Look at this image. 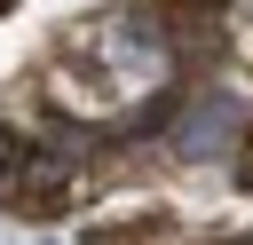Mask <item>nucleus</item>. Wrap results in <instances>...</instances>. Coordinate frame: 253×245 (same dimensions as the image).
<instances>
[{
	"label": "nucleus",
	"mask_w": 253,
	"mask_h": 245,
	"mask_svg": "<svg viewBox=\"0 0 253 245\" xmlns=\"http://www.w3.org/2000/svg\"><path fill=\"white\" fill-rule=\"evenodd\" d=\"M245 126V111L229 103V95H198L190 111H182V134H174V150L182 158H213V150H229V134Z\"/></svg>",
	"instance_id": "obj_3"
},
{
	"label": "nucleus",
	"mask_w": 253,
	"mask_h": 245,
	"mask_svg": "<svg viewBox=\"0 0 253 245\" xmlns=\"http://www.w3.org/2000/svg\"><path fill=\"white\" fill-rule=\"evenodd\" d=\"M16 158H24V142H16V134H8V126H0V174H8V166H16Z\"/></svg>",
	"instance_id": "obj_4"
},
{
	"label": "nucleus",
	"mask_w": 253,
	"mask_h": 245,
	"mask_svg": "<svg viewBox=\"0 0 253 245\" xmlns=\"http://www.w3.org/2000/svg\"><path fill=\"white\" fill-rule=\"evenodd\" d=\"M237 182H245V190H253V150H245V158H237Z\"/></svg>",
	"instance_id": "obj_5"
},
{
	"label": "nucleus",
	"mask_w": 253,
	"mask_h": 245,
	"mask_svg": "<svg viewBox=\"0 0 253 245\" xmlns=\"http://www.w3.org/2000/svg\"><path fill=\"white\" fill-rule=\"evenodd\" d=\"M103 55H111V71H119V79H166V71H174V55H166V32H158L150 16H126V24H111V32H103Z\"/></svg>",
	"instance_id": "obj_1"
},
{
	"label": "nucleus",
	"mask_w": 253,
	"mask_h": 245,
	"mask_svg": "<svg viewBox=\"0 0 253 245\" xmlns=\"http://www.w3.org/2000/svg\"><path fill=\"white\" fill-rule=\"evenodd\" d=\"M0 190H8L16 205H32V213H63V205H71V166L47 158V150H24V158L0 174Z\"/></svg>",
	"instance_id": "obj_2"
}]
</instances>
